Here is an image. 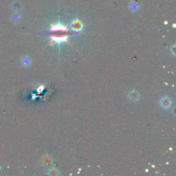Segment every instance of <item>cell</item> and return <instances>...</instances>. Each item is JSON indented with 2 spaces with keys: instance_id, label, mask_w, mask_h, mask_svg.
Wrapping results in <instances>:
<instances>
[{
  "instance_id": "6da1fadb",
  "label": "cell",
  "mask_w": 176,
  "mask_h": 176,
  "mask_svg": "<svg viewBox=\"0 0 176 176\" xmlns=\"http://www.w3.org/2000/svg\"><path fill=\"white\" fill-rule=\"evenodd\" d=\"M160 104L164 109H168V108L171 107L172 105V100L168 96H165L161 99L160 101Z\"/></svg>"
},
{
  "instance_id": "7a4b0ae2",
  "label": "cell",
  "mask_w": 176,
  "mask_h": 176,
  "mask_svg": "<svg viewBox=\"0 0 176 176\" xmlns=\"http://www.w3.org/2000/svg\"><path fill=\"white\" fill-rule=\"evenodd\" d=\"M128 99L131 102H137L140 99V94L136 90H132L128 94Z\"/></svg>"
},
{
  "instance_id": "3957f363",
  "label": "cell",
  "mask_w": 176,
  "mask_h": 176,
  "mask_svg": "<svg viewBox=\"0 0 176 176\" xmlns=\"http://www.w3.org/2000/svg\"><path fill=\"white\" fill-rule=\"evenodd\" d=\"M71 26H72V28L74 30V31H79L82 29L83 25L81 24V22L79 21V20H75V21L72 22Z\"/></svg>"
},
{
  "instance_id": "277c9868",
  "label": "cell",
  "mask_w": 176,
  "mask_h": 176,
  "mask_svg": "<svg viewBox=\"0 0 176 176\" xmlns=\"http://www.w3.org/2000/svg\"><path fill=\"white\" fill-rule=\"evenodd\" d=\"M47 174L51 176H56L59 175V171H58L57 168H51V169H50L48 171Z\"/></svg>"
},
{
  "instance_id": "5b68a950",
  "label": "cell",
  "mask_w": 176,
  "mask_h": 176,
  "mask_svg": "<svg viewBox=\"0 0 176 176\" xmlns=\"http://www.w3.org/2000/svg\"><path fill=\"white\" fill-rule=\"evenodd\" d=\"M175 45H173V46H172L171 48V53L173 54V56H175Z\"/></svg>"
}]
</instances>
